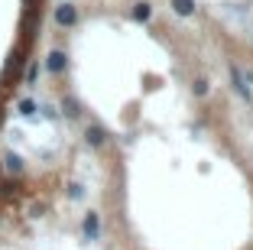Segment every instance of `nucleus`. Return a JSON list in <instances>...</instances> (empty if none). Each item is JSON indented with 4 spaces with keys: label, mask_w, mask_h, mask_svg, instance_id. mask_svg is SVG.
Wrapping results in <instances>:
<instances>
[{
    "label": "nucleus",
    "mask_w": 253,
    "mask_h": 250,
    "mask_svg": "<svg viewBox=\"0 0 253 250\" xmlns=\"http://www.w3.org/2000/svg\"><path fill=\"white\" fill-rule=\"evenodd\" d=\"M55 23H59V26H75V23H78V10H75L72 3H59V7H55Z\"/></svg>",
    "instance_id": "1"
},
{
    "label": "nucleus",
    "mask_w": 253,
    "mask_h": 250,
    "mask_svg": "<svg viewBox=\"0 0 253 250\" xmlns=\"http://www.w3.org/2000/svg\"><path fill=\"white\" fill-rule=\"evenodd\" d=\"M65 65H68V59H65V52H49V55H45V68H49V72L52 75H59V72H65Z\"/></svg>",
    "instance_id": "2"
},
{
    "label": "nucleus",
    "mask_w": 253,
    "mask_h": 250,
    "mask_svg": "<svg viewBox=\"0 0 253 250\" xmlns=\"http://www.w3.org/2000/svg\"><path fill=\"white\" fill-rule=\"evenodd\" d=\"M20 65H23V49H16L13 55L7 59V68H3V78H7V81H13L16 75H20Z\"/></svg>",
    "instance_id": "3"
},
{
    "label": "nucleus",
    "mask_w": 253,
    "mask_h": 250,
    "mask_svg": "<svg viewBox=\"0 0 253 250\" xmlns=\"http://www.w3.org/2000/svg\"><path fill=\"white\" fill-rule=\"evenodd\" d=\"M84 140H88L91 147H101V143L107 140V133H104V127H88V130H84Z\"/></svg>",
    "instance_id": "4"
},
{
    "label": "nucleus",
    "mask_w": 253,
    "mask_h": 250,
    "mask_svg": "<svg viewBox=\"0 0 253 250\" xmlns=\"http://www.w3.org/2000/svg\"><path fill=\"white\" fill-rule=\"evenodd\" d=\"M172 10L179 16H192L195 13V0H172Z\"/></svg>",
    "instance_id": "5"
},
{
    "label": "nucleus",
    "mask_w": 253,
    "mask_h": 250,
    "mask_svg": "<svg viewBox=\"0 0 253 250\" xmlns=\"http://www.w3.org/2000/svg\"><path fill=\"white\" fill-rule=\"evenodd\" d=\"M62 110H65V117H78V114H82V107H78L75 98H65V101H62Z\"/></svg>",
    "instance_id": "6"
},
{
    "label": "nucleus",
    "mask_w": 253,
    "mask_h": 250,
    "mask_svg": "<svg viewBox=\"0 0 253 250\" xmlns=\"http://www.w3.org/2000/svg\"><path fill=\"white\" fill-rule=\"evenodd\" d=\"M3 166H7L10 172H20V169H23V159H20L16 153H7V156H3Z\"/></svg>",
    "instance_id": "7"
},
{
    "label": "nucleus",
    "mask_w": 253,
    "mask_h": 250,
    "mask_svg": "<svg viewBox=\"0 0 253 250\" xmlns=\"http://www.w3.org/2000/svg\"><path fill=\"white\" fill-rule=\"evenodd\" d=\"M149 16H153V7H149V3H136L133 7V20H149Z\"/></svg>",
    "instance_id": "8"
},
{
    "label": "nucleus",
    "mask_w": 253,
    "mask_h": 250,
    "mask_svg": "<svg viewBox=\"0 0 253 250\" xmlns=\"http://www.w3.org/2000/svg\"><path fill=\"white\" fill-rule=\"evenodd\" d=\"M84 234H88V237H97V214L94 211L84 218Z\"/></svg>",
    "instance_id": "9"
},
{
    "label": "nucleus",
    "mask_w": 253,
    "mask_h": 250,
    "mask_svg": "<svg viewBox=\"0 0 253 250\" xmlns=\"http://www.w3.org/2000/svg\"><path fill=\"white\" fill-rule=\"evenodd\" d=\"M20 114H23V117H33V114H36V101L23 98V101H20Z\"/></svg>",
    "instance_id": "10"
},
{
    "label": "nucleus",
    "mask_w": 253,
    "mask_h": 250,
    "mask_svg": "<svg viewBox=\"0 0 253 250\" xmlns=\"http://www.w3.org/2000/svg\"><path fill=\"white\" fill-rule=\"evenodd\" d=\"M231 75H234V81H237V88H240V95H244V98H250V88H247V85H244V75H240L237 68H231Z\"/></svg>",
    "instance_id": "11"
},
{
    "label": "nucleus",
    "mask_w": 253,
    "mask_h": 250,
    "mask_svg": "<svg viewBox=\"0 0 253 250\" xmlns=\"http://www.w3.org/2000/svg\"><path fill=\"white\" fill-rule=\"evenodd\" d=\"M205 91H208V81L198 78V81H195V95H205Z\"/></svg>",
    "instance_id": "12"
},
{
    "label": "nucleus",
    "mask_w": 253,
    "mask_h": 250,
    "mask_svg": "<svg viewBox=\"0 0 253 250\" xmlns=\"http://www.w3.org/2000/svg\"><path fill=\"white\" fill-rule=\"evenodd\" d=\"M0 127H3V107H0Z\"/></svg>",
    "instance_id": "13"
}]
</instances>
